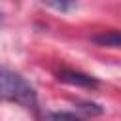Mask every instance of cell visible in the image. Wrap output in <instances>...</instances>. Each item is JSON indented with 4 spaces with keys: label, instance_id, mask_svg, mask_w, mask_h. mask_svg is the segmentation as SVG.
I'll list each match as a JSON object with an SVG mask.
<instances>
[{
    "label": "cell",
    "instance_id": "4",
    "mask_svg": "<svg viewBox=\"0 0 121 121\" xmlns=\"http://www.w3.org/2000/svg\"><path fill=\"white\" fill-rule=\"evenodd\" d=\"M43 4H47L49 8H53L57 11H62V13L76 8V0H43Z\"/></svg>",
    "mask_w": 121,
    "mask_h": 121
},
{
    "label": "cell",
    "instance_id": "2",
    "mask_svg": "<svg viewBox=\"0 0 121 121\" xmlns=\"http://www.w3.org/2000/svg\"><path fill=\"white\" fill-rule=\"evenodd\" d=\"M59 79L64 81V83L78 85V87H87V89H95L98 85L96 78H93L89 74H83V72H78V70H62V72H59Z\"/></svg>",
    "mask_w": 121,
    "mask_h": 121
},
{
    "label": "cell",
    "instance_id": "5",
    "mask_svg": "<svg viewBox=\"0 0 121 121\" xmlns=\"http://www.w3.org/2000/svg\"><path fill=\"white\" fill-rule=\"evenodd\" d=\"M49 119L51 121H83V117L76 115L74 112H51Z\"/></svg>",
    "mask_w": 121,
    "mask_h": 121
},
{
    "label": "cell",
    "instance_id": "3",
    "mask_svg": "<svg viewBox=\"0 0 121 121\" xmlns=\"http://www.w3.org/2000/svg\"><path fill=\"white\" fill-rule=\"evenodd\" d=\"M93 42L96 45H102V47H119V32L117 30H110V32H104V34H98L93 38Z\"/></svg>",
    "mask_w": 121,
    "mask_h": 121
},
{
    "label": "cell",
    "instance_id": "7",
    "mask_svg": "<svg viewBox=\"0 0 121 121\" xmlns=\"http://www.w3.org/2000/svg\"><path fill=\"white\" fill-rule=\"evenodd\" d=\"M0 23H2V13H0Z\"/></svg>",
    "mask_w": 121,
    "mask_h": 121
},
{
    "label": "cell",
    "instance_id": "1",
    "mask_svg": "<svg viewBox=\"0 0 121 121\" xmlns=\"http://www.w3.org/2000/svg\"><path fill=\"white\" fill-rule=\"evenodd\" d=\"M0 100L15 102L25 108L36 110V91L34 87L17 72L0 66Z\"/></svg>",
    "mask_w": 121,
    "mask_h": 121
},
{
    "label": "cell",
    "instance_id": "6",
    "mask_svg": "<svg viewBox=\"0 0 121 121\" xmlns=\"http://www.w3.org/2000/svg\"><path fill=\"white\" fill-rule=\"evenodd\" d=\"M78 110L83 112L85 115H100L102 113V108L95 102H81V104H78Z\"/></svg>",
    "mask_w": 121,
    "mask_h": 121
}]
</instances>
